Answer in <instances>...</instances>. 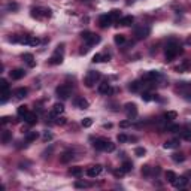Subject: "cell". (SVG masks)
Wrapping results in <instances>:
<instances>
[{
  "label": "cell",
  "instance_id": "3957f363",
  "mask_svg": "<svg viewBox=\"0 0 191 191\" xmlns=\"http://www.w3.org/2000/svg\"><path fill=\"white\" fill-rule=\"evenodd\" d=\"M51 9L48 8H34L32 9V17L36 18V20H45V18L51 17Z\"/></svg>",
  "mask_w": 191,
  "mask_h": 191
},
{
  "label": "cell",
  "instance_id": "f6af8a7d",
  "mask_svg": "<svg viewBox=\"0 0 191 191\" xmlns=\"http://www.w3.org/2000/svg\"><path fill=\"white\" fill-rule=\"evenodd\" d=\"M116 141L119 142V143H124V142H127L128 141V137H127V136H125V134H118V137H116Z\"/></svg>",
  "mask_w": 191,
  "mask_h": 191
},
{
  "label": "cell",
  "instance_id": "83f0119b",
  "mask_svg": "<svg viewBox=\"0 0 191 191\" xmlns=\"http://www.w3.org/2000/svg\"><path fill=\"white\" fill-rule=\"evenodd\" d=\"M176 116H178V114H176L175 111H169V112H166V114H164V119H167V121H172V119H176Z\"/></svg>",
  "mask_w": 191,
  "mask_h": 191
},
{
  "label": "cell",
  "instance_id": "74e56055",
  "mask_svg": "<svg viewBox=\"0 0 191 191\" xmlns=\"http://www.w3.org/2000/svg\"><path fill=\"white\" fill-rule=\"evenodd\" d=\"M134 154H136L137 157H143V155L146 154V150H145V148H142V146H137V148L134 150Z\"/></svg>",
  "mask_w": 191,
  "mask_h": 191
},
{
  "label": "cell",
  "instance_id": "ba28073f",
  "mask_svg": "<svg viewBox=\"0 0 191 191\" xmlns=\"http://www.w3.org/2000/svg\"><path fill=\"white\" fill-rule=\"evenodd\" d=\"M125 114L128 119H134L137 116V106L134 103H127L125 105Z\"/></svg>",
  "mask_w": 191,
  "mask_h": 191
},
{
  "label": "cell",
  "instance_id": "681fc988",
  "mask_svg": "<svg viewBox=\"0 0 191 191\" xmlns=\"http://www.w3.org/2000/svg\"><path fill=\"white\" fill-rule=\"evenodd\" d=\"M130 124H132V119H128V121H121V123H119V127L125 128V127H128Z\"/></svg>",
  "mask_w": 191,
  "mask_h": 191
},
{
  "label": "cell",
  "instance_id": "277c9868",
  "mask_svg": "<svg viewBox=\"0 0 191 191\" xmlns=\"http://www.w3.org/2000/svg\"><path fill=\"white\" fill-rule=\"evenodd\" d=\"M100 78H102V76H100L99 72L90 70V72H88V75L85 76V79H84V84H85V85H87L88 88H91L93 85H94V84L97 82V81H99Z\"/></svg>",
  "mask_w": 191,
  "mask_h": 191
},
{
  "label": "cell",
  "instance_id": "30bf717a",
  "mask_svg": "<svg viewBox=\"0 0 191 191\" xmlns=\"http://www.w3.org/2000/svg\"><path fill=\"white\" fill-rule=\"evenodd\" d=\"M102 170H103V167L100 166V164H96V166L88 167V170H87V175H88L90 178H96V176H99V175L102 173Z\"/></svg>",
  "mask_w": 191,
  "mask_h": 191
},
{
  "label": "cell",
  "instance_id": "6da1fadb",
  "mask_svg": "<svg viewBox=\"0 0 191 191\" xmlns=\"http://www.w3.org/2000/svg\"><path fill=\"white\" fill-rule=\"evenodd\" d=\"M93 146L97 151H105V152H114L115 151V143H112L109 139H105V137L96 139L94 143H93Z\"/></svg>",
  "mask_w": 191,
  "mask_h": 191
},
{
  "label": "cell",
  "instance_id": "ffe728a7",
  "mask_svg": "<svg viewBox=\"0 0 191 191\" xmlns=\"http://www.w3.org/2000/svg\"><path fill=\"white\" fill-rule=\"evenodd\" d=\"M39 39L37 37H24V39H21V43H25V45H32V46H36V45H39Z\"/></svg>",
  "mask_w": 191,
  "mask_h": 191
},
{
  "label": "cell",
  "instance_id": "f907efd6",
  "mask_svg": "<svg viewBox=\"0 0 191 191\" xmlns=\"http://www.w3.org/2000/svg\"><path fill=\"white\" fill-rule=\"evenodd\" d=\"M124 173H125V172L123 170V169H119V170H115V172H114V175H115L116 178H121V176H123Z\"/></svg>",
  "mask_w": 191,
  "mask_h": 191
},
{
  "label": "cell",
  "instance_id": "9c48e42d",
  "mask_svg": "<svg viewBox=\"0 0 191 191\" xmlns=\"http://www.w3.org/2000/svg\"><path fill=\"white\" fill-rule=\"evenodd\" d=\"M148 34H150V28L148 27H137L136 30H134V36L137 37V39H145V37H148Z\"/></svg>",
  "mask_w": 191,
  "mask_h": 191
},
{
  "label": "cell",
  "instance_id": "4dcf8cb0",
  "mask_svg": "<svg viewBox=\"0 0 191 191\" xmlns=\"http://www.w3.org/2000/svg\"><path fill=\"white\" fill-rule=\"evenodd\" d=\"M166 130L167 132H170V133H178L179 130H181V127L178 124H170V125H167L166 127Z\"/></svg>",
  "mask_w": 191,
  "mask_h": 191
},
{
  "label": "cell",
  "instance_id": "d6a6232c",
  "mask_svg": "<svg viewBox=\"0 0 191 191\" xmlns=\"http://www.w3.org/2000/svg\"><path fill=\"white\" fill-rule=\"evenodd\" d=\"M18 116H23V118H24L25 115H27V114H28V109H27V106H18Z\"/></svg>",
  "mask_w": 191,
  "mask_h": 191
},
{
  "label": "cell",
  "instance_id": "60d3db41",
  "mask_svg": "<svg viewBox=\"0 0 191 191\" xmlns=\"http://www.w3.org/2000/svg\"><path fill=\"white\" fill-rule=\"evenodd\" d=\"M9 96H11V91H9V90L2 91V100H0V102H2V103H5V102L9 99Z\"/></svg>",
  "mask_w": 191,
  "mask_h": 191
},
{
  "label": "cell",
  "instance_id": "7bdbcfd3",
  "mask_svg": "<svg viewBox=\"0 0 191 191\" xmlns=\"http://www.w3.org/2000/svg\"><path fill=\"white\" fill-rule=\"evenodd\" d=\"M91 124H93V119H91V118H84V119H82V127H85V128L91 127Z\"/></svg>",
  "mask_w": 191,
  "mask_h": 191
},
{
  "label": "cell",
  "instance_id": "1f68e13d",
  "mask_svg": "<svg viewBox=\"0 0 191 191\" xmlns=\"http://www.w3.org/2000/svg\"><path fill=\"white\" fill-rule=\"evenodd\" d=\"M172 158H173V161H176V163H182L184 160H185V155H184V154L175 152V154H172Z\"/></svg>",
  "mask_w": 191,
  "mask_h": 191
},
{
  "label": "cell",
  "instance_id": "7a4b0ae2",
  "mask_svg": "<svg viewBox=\"0 0 191 191\" xmlns=\"http://www.w3.org/2000/svg\"><path fill=\"white\" fill-rule=\"evenodd\" d=\"M179 52H181V46H179L178 42L170 41L167 43V46H166V58L167 60H173Z\"/></svg>",
  "mask_w": 191,
  "mask_h": 191
},
{
  "label": "cell",
  "instance_id": "cb8c5ba5",
  "mask_svg": "<svg viewBox=\"0 0 191 191\" xmlns=\"http://www.w3.org/2000/svg\"><path fill=\"white\" fill-rule=\"evenodd\" d=\"M27 93H28V90H27V88H24V87H21V88L15 90V96H17L18 99H24L25 96H27Z\"/></svg>",
  "mask_w": 191,
  "mask_h": 191
},
{
  "label": "cell",
  "instance_id": "7402d4cb",
  "mask_svg": "<svg viewBox=\"0 0 191 191\" xmlns=\"http://www.w3.org/2000/svg\"><path fill=\"white\" fill-rule=\"evenodd\" d=\"M23 60H24L25 63L28 64V67H34V64H36L34 57L32 55V54H24V55H23Z\"/></svg>",
  "mask_w": 191,
  "mask_h": 191
},
{
  "label": "cell",
  "instance_id": "4fadbf2b",
  "mask_svg": "<svg viewBox=\"0 0 191 191\" xmlns=\"http://www.w3.org/2000/svg\"><path fill=\"white\" fill-rule=\"evenodd\" d=\"M24 121L28 125H34L37 123V115H36V112H28V114L24 116Z\"/></svg>",
  "mask_w": 191,
  "mask_h": 191
},
{
  "label": "cell",
  "instance_id": "603a6c76",
  "mask_svg": "<svg viewBox=\"0 0 191 191\" xmlns=\"http://www.w3.org/2000/svg\"><path fill=\"white\" fill-rule=\"evenodd\" d=\"M157 78H160V72H157V70H151V72H148V73L145 75V79H148V81L157 79Z\"/></svg>",
  "mask_w": 191,
  "mask_h": 191
},
{
  "label": "cell",
  "instance_id": "e575fe53",
  "mask_svg": "<svg viewBox=\"0 0 191 191\" xmlns=\"http://www.w3.org/2000/svg\"><path fill=\"white\" fill-rule=\"evenodd\" d=\"M37 136H39V134L36 133V132H30V133H27V136H25V141H27V142H33V141H36V139H37Z\"/></svg>",
  "mask_w": 191,
  "mask_h": 191
},
{
  "label": "cell",
  "instance_id": "f546056e",
  "mask_svg": "<svg viewBox=\"0 0 191 191\" xmlns=\"http://www.w3.org/2000/svg\"><path fill=\"white\" fill-rule=\"evenodd\" d=\"M121 169L124 170L125 173L132 172V169H133V164H132V161H124V163H123V166H121Z\"/></svg>",
  "mask_w": 191,
  "mask_h": 191
},
{
  "label": "cell",
  "instance_id": "2e32d148",
  "mask_svg": "<svg viewBox=\"0 0 191 191\" xmlns=\"http://www.w3.org/2000/svg\"><path fill=\"white\" fill-rule=\"evenodd\" d=\"M112 91H114V90L111 88V84L109 82H102L99 85V93L100 94H111Z\"/></svg>",
  "mask_w": 191,
  "mask_h": 191
},
{
  "label": "cell",
  "instance_id": "816d5d0a",
  "mask_svg": "<svg viewBox=\"0 0 191 191\" xmlns=\"http://www.w3.org/2000/svg\"><path fill=\"white\" fill-rule=\"evenodd\" d=\"M9 121H11V118H9V116H3V118H2V124H3V125L8 124Z\"/></svg>",
  "mask_w": 191,
  "mask_h": 191
},
{
  "label": "cell",
  "instance_id": "484cf974",
  "mask_svg": "<svg viewBox=\"0 0 191 191\" xmlns=\"http://www.w3.org/2000/svg\"><path fill=\"white\" fill-rule=\"evenodd\" d=\"M70 175L75 176V178H81L82 176V169L81 167H72L70 169Z\"/></svg>",
  "mask_w": 191,
  "mask_h": 191
},
{
  "label": "cell",
  "instance_id": "bcb514c9",
  "mask_svg": "<svg viewBox=\"0 0 191 191\" xmlns=\"http://www.w3.org/2000/svg\"><path fill=\"white\" fill-rule=\"evenodd\" d=\"M152 94L151 93H142V100H145V102H150V100H152V97H151Z\"/></svg>",
  "mask_w": 191,
  "mask_h": 191
},
{
  "label": "cell",
  "instance_id": "836d02e7",
  "mask_svg": "<svg viewBox=\"0 0 191 191\" xmlns=\"http://www.w3.org/2000/svg\"><path fill=\"white\" fill-rule=\"evenodd\" d=\"M11 139H12V133H11V132H8V130H6V132H3V134H2V141H3V143H8Z\"/></svg>",
  "mask_w": 191,
  "mask_h": 191
},
{
  "label": "cell",
  "instance_id": "b9f144b4",
  "mask_svg": "<svg viewBox=\"0 0 191 191\" xmlns=\"http://www.w3.org/2000/svg\"><path fill=\"white\" fill-rule=\"evenodd\" d=\"M151 172H152V167H151V166H143V167H142V175L150 176Z\"/></svg>",
  "mask_w": 191,
  "mask_h": 191
},
{
  "label": "cell",
  "instance_id": "5b68a950",
  "mask_svg": "<svg viewBox=\"0 0 191 191\" xmlns=\"http://www.w3.org/2000/svg\"><path fill=\"white\" fill-rule=\"evenodd\" d=\"M81 36H82L84 41L88 43V46H93V45H96V43H99L100 42V36L91 33V32H82Z\"/></svg>",
  "mask_w": 191,
  "mask_h": 191
},
{
  "label": "cell",
  "instance_id": "ab89813d",
  "mask_svg": "<svg viewBox=\"0 0 191 191\" xmlns=\"http://www.w3.org/2000/svg\"><path fill=\"white\" fill-rule=\"evenodd\" d=\"M75 187H76V188H87V187H90V184L85 182V181H76Z\"/></svg>",
  "mask_w": 191,
  "mask_h": 191
},
{
  "label": "cell",
  "instance_id": "52a82bcc",
  "mask_svg": "<svg viewBox=\"0 0 191 191\" xmlns=\"http://www.w3.org/2000/svg\"><path fill=\"white\" fill-rule=\"evenodd\" d=\"M61 48H63V45L61 46H58V50L51 55V58H50V63L51 64H61L63 63V54H61Z\"/></svg>",
  "mask_w": 191,
  "mask_h": 191
},
{
  "label": "cell",
  "instance_id": "4316f807",
  "mask_svg": "<svg viewBox=\"0 0 191 191\" xmlns=\"http://www.w3.org/2000/svg\"><path fill=\"white\" fill-rule=\"evenodd\" d=\"M100 61H109V57H103L102 54H96L93 57V63H100Z\"/></svg>",
  "mask_w": 191,
  "mask_h": 191
},
{
  "label": "cell",
  "instance_id": "e0dca14e",
  "mask_svg": "<svg viewBox=\"0 0 191 191\" xmlns=\"http://www.w3.org/2000/svg\"><path fill=\"white\" fill-rule=\"evenodd\" d=\"M73 160V152L72 151H66V152H63L61 155H60V161L61 163H69V161H72Z\"/></svg>",
  "mask_w": 191,
  "mask_h": 191
},
{
  "label": "cell",
  "instance_id": "f5cc1de1",
  "mask_svg": "<svg viewBox=\"0 0 191 191\" xmlns=\"http://www.w3.org/2000/svg\"><path fill=\"white\" fill-rule=\"evenodd\" d=\"M8 8L9 9H14V11H17V9H18V5H17V3H9Z\"/></svg>",
  "mask_w": 191,
  "mask_h": 191
},
{
  "label": "cell",
  "instance_id": "ac0fdd59",
  "mask_svg": "<svg viewBox=\"0 0 191 191\" xmlns=\"http://www.w3.org/2000/svg\"><path fill=\"white\" fill-rule=\"evenodd\" d=\"M75 106L76 108H79V109H88L90 103L84 99V97H78V99L75 100Z\"/></svg>",
  "mask_w": 191,
  "mask_h": 191
},
{
  "label": "cell",
  "instance_id": "8d00e7d4",
  "mask_svg": "<svg viewBox=\"0 0 191 191\" xmlns=\"http://www.w3.org/2000/svg\"><path fill=\"white\" fill-rule=\"evenodd\" d=\"M109 15H111L112 21H114V20H119V15H121V14H119V11H118V9H112V11L109 12Z\"/></svg>",
  "mask_w": 191,
  "mask_h": 191
},
{
  "label": "cell",
  "instance_id": "8fae6325",
  "mask_svg": "<svg viewBox=\"0 0 191 191\" xmlns=\"http://www.w3.org/2000/svg\"><path fill=\"white\" fill-rule=\"evenodd\" d=\"M187 185H188V179H187L185 176H179V178H176L175 182H173V187L175 188H179V190H181V188H185Z\"/></svg>",
  "mask_w": 191,
  "mask_h": 191
},
{
  "label": "cell",
  "instance_id": "ee69618b",
  "mask_svg": "<svg viewBox=\"0 0 191 191\" xmlns=\"http://www.w3.org/2000/svg\"><path fill=\"white\" fill-rule=\"evenodd\" d=\"M0 90H2V91L9 90V84H8V81H6V79H2V81H0Z\"/></svg>",
  "mask_w": 191,
  "mask_h": 191
},
{
  "label": "cell",
  "instance_id": "d590c367",
  "mask_svg": "<svg viewBox=\"0 0 191 191\" xmlns=\"http://www.w3.org/2000/svg\"><path fill=\"white\" fill-rule=\"evenodd\" d=\"M181 136H182L184 141H191V130L185 128L184 132H181Z\"/></svg>",
  "mask_w": 191,
  "mask_h": 191
},
{
  "label": "cell",
  "instance_id": "9a60e30c",
  "mask_svg": "<svg viewBox=\"0 0 191 191\" xmlns=\"http://www.w3.org/2000/svg\"><path fill=\"white\" fill-rule=\"evenodd\" d=\"M63 112H64V106H63V103H55V105L52 106V112H51V115L52 116H60Z\"/></svg>",
  "mask_w": 191,
  "mask_h": 191
},
{
  "label": "cell",
  "instance_id": "f1b7e54d",
  "mask_svg": "<svg viewBox=\"0 0 191 191\" xmlns=\"http://www.w3.org/2000/svg\"><path fill=\"white\" fill-rule=\"evenodd\" d=\"M166 178H167V181H169L170 184H173L175 179H176L178 176H176V173H175V172H172V170H167V172H166Z\"/></svg>",
  "mask_w": 191,
  "mask_h": 191
},
{
  "label": "cell",
  "instance_id": "f35d334b",
  "mask_svg": "<svg viewBox=\"0 0 191 191\" xmlns=\"http://www.w3.org/2000/svg\"><path fill=\"white\" fill-rule=\"evenodd\" d=\"M125 42V36L124 34H116L115 36V43L116 45H123Z\"/></svg>",
  "mask_w": 191,
  "mask_h": 191
},
{
  "label": "cell",
  "instance_id": "c3c4849f",
  "mask_svg": "<svg viewBox=\"0 0 191 191\" xmlns=\"http://www.w3.org/2000/svg\"><path fill=\"white\" fill-rule=\"evenodd\" d=\"M51 139H52V134L48 133V132H45V133H43V142H48V141H51Z\"/></svg>",
  "mask_w": 191,
  "mask_h": 191
},
{
  "label": "cell",
  "instance_id": "db71d44e",
  "mask_svg": "<svg viewBox=\"0 0 191 191\" xmlns=\"http://www.w3.org/2000/svg\"><path fill=\"white\" fill-rule=\"evenodd\" d=\"M103 127H105V128H111V127H112V124H105Z\"/></svg>",
  "mask_w": 191,
  "mask_h": 191
},
{
  "label": "cell",
  "instance_id": "7c38bea8",
  "mask_svg": "<svg viewBox=\"0 0 191 191\" xmlns=\"http://www.w3.org/2000/svg\"><path fill=\"white\" fill-rule=\"evenodd\" d=\"M111 23H112V18H111V15L109 14H105V15H102L99 20V24L102 28H106V27H109L111 25Z\"/></svg>",
  "mask_w": 191,
  "mask_h": 191
},
{
  "label": "cell",
  "instance_id": "d4e9b609",
  "mask_svg": "<svg viewBox=\"0 0 191 191\" xmlns=\"http://www.w3.org/2000/svg\"><path fill=\"white\" fill-rule=\"evenodd\" d=\"M141 87H142V84L139 82V81H133V82L128 85V90H130V91H133V93H136V91H139V90H141Z\"/></svg>",
  "mask_w": 191,
  "mask_h": 191
},
{
  "label": "cell",
  "instance_id": "7dc6e473",
  "mask_svg": "<svg viewBox=\"0 0 191 191\" xmlns=\"http://www.w3.org/2000/svg\"><path fill=\"white\" fill-rule=\"evenodd\" d=\"M55 124H58V125L66 124V118H63V116H57V121H55Z\"/></svg>",
  "mask_w": 191,
  "mask_h": 191
},
{
  "label": "cell",
  "instance_id": "d6986e66",
  "mask_svg": "<svg viewBox=\"0 0 191 191\" xmlns=\"http://www.w3.org/2000/svg\"><path fill=\"white\" fill-rule=\"evenodd\" d=\"M133 21H134V18L132 17V15H127V17L118 20L119 25H123V27H128V25H132V24H133Z\"/></svg>",
  "mask_w": 191,
  "mask_h": 191
},
{
  "label": "cell",
  "instance_id": "8992f818",
  "mask_svg": "<svg viewBox=\"0 0 191 191\" xmlns=\"http://www.w3.org/2000/svg\"><path fill=\"white\" fill-rule=\"evenodd\" d=\"M58 97H61V99H69L70 97V94H72V87L70 85H60L57 87V90H55Z\"/></svg>",
  "mask_w": 191,
  "mask_h": 191
},
{
  "label": "cell",
  "instance_id": "44dd1931",
  "mask_svg": "<svg viewBox=\"0 0 191 191\" xmlns=\"http://www.w3.org/2000/svg\"><path fill=\"white\" fill-rule=\"evenodd\" d=\"M181 143H179V141H176V139H173V141H167L164 142V150H173V148H178Z\"/></svg>",
  "mask_w": 191,
  "mask_h": 191
},
{
  "label": "cell",
  "instance_id": "5bb4252c",
  "mask_svg": "<svg viewBox=\"0 0 191 191\" xmlns=\"http://www.w3.org/2000/svg\"><path fill=\"white\" fill-rule=\"evenodd\" d=\"M9 75H11V78L12 79H15V81H18V79H21V78H24L25 72L23 70V69H14V70H11L9 72Z\"/></svg>",
  "mask_w": 191,
  "mask_h": 191
}]
</instances>
